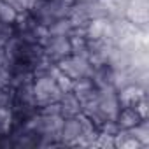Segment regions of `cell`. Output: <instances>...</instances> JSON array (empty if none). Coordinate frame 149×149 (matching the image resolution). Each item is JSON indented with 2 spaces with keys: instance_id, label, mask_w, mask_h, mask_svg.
<instances>
[{
  "instance_id": "cell-9",
  "label": "cell",
  "mask_w": 149,
  "mask_h": 149,
  "mask_svg": "<svg viewBox=\"0 0 149 149\" xmlns=\"http://www.w3.org/2000/svg\"><path fill=\"white\" fill-rule=\"evenodd\" d=\"M128 132L140 142V146L144 147V146H147L149 144V123H147V119H142L140 123H137L135 126H132V128H128Z\"/></svg>"
},
{
  "instance_id": "cell-14",
  "label": "cell",
  "mask_w": 149,
  "mask_h": 149,
  "mask_svg": "<svg viewBox=\"0 0 149 149\" xmlns=\"http://www.w3.org/2000/svg\"><path fill=\"white\" fill-rule=\"evenodd\" d=\"M6 65V56H4V49L0 47V68Z\"/></svg>"
},
{
  "instance_id": "cell-3",
  "label": "cell",
  "mask_w": 149,
  "mask_h": 149,
  "mask_svg": "<svg viewBox=\"0 0 149 149\" xmlns=\"http://www.w3.org/2000/svg\"><path fill=\"white\" fill-rule=\"evenodd\" d=\"M42 49H44V54L53 63L72 54V46H70L68 35H47L42 42Z\"/></svg>"
},
{
  "instance_id": "cell-10",
  "label": "cell",
  "mask_w": 149,
  "mask_h": 149,
  "mask_svg": "<svg viewBox=\"0 0 149 149\" xmlns=\"http://www.w3.org/2000/svg\"><path fill=\"white\" fill-rule=\"evenodd\" d=\"M47 28V35H68L72 30V23L68 21V18H60L54 19Z\"/></svg>"
},
{
  "instance_id": "cell-12",
  "label": "cell",
  "mask_w": 149,
  "mask_h": 149,
  "mask_svg": "<svg viewBox=\"0 0 149 149\" xmlns=\"http://www.w3.org/2000/svg\"><path fill=\"white\" fill-rule=\"evenodd\" d=\"M14 125V116L9 105H0V132L2 135L9 133V130Z\"/></svg>"
},
{
  "instance_id": "cell-13",
  "label": "cell",
  "mask_w": 149,
  "mask_h": 149,
  "mask_svg": "<svg viewBox=\"0 0 149 149\" xmlns=\"http://www.w3.org/2000/svg\"><path fill=\"white\" fill-rule=\"evenodd\" d=\"M13 35H14V25L0 21V47H4Z\"/></svg>"
},
{
  "instance_id": "cell-4",
  "label": "cell",
  "mask_w": 149,
  "mask_h": 149,
  "mask_svg": "<svg viewBox=\"0 0 149 149\" xmlns=\"http://www.w3.org/2000/svg\"><path fill=\"white\" fill-rule=\"evenodd\" d=\"M84 35L88 40H111V18H93L84 26Z\"/></svg>"
},
{
  "instance_id": "cell-11",
  "label": "cell",
  "mask_w": 149,
  "mask_h": 149,
  "mask_svg": "<svg viewBox=\"0 0 149 149\" xmlns=\"http://www.w3.org/2000/svg\"><path fill=\"white\" fill-rule=\"evenodd\" d=\"M18 11L6 0H0V21L2 23H9V25H14L16 19H18Z\"/></svg>"
},
{
  "instance_id": "cell-8",
  "label": "cell",
  "mask_w": 149,
  "mask_h": 149,
  "mask_svg": "<svg viewBox=\"0 0 149 149\" xmlns=\"http://www.w3.org/2000/svg\"><path fill=\"white\" fill-rule=\"evenodd\" d=\"M140 121H142V118H140V114L137 112L135 107H121L119 112H118V116H116V123L123 130H128V128L135 126Z\"/></svg>"
},
{
  "instance_id": "cell-1",
  "label": "cell",
  "mask_w": 149,
  "mask_h": 149,
  "mask_svg": "<svg viewBox=\"0 0 149 149\" xmlns=\"http://www.w3.org/2000/svg\"><path fill=\"white\" fill-rule=\"evenodd\" d=\"M33 97H35V104L37 107L58 102V98L61 97V90L56 84V81L49 76V74H44V76H39L33 79Z\"/></svg>"
},
{
  "instance_id": "cell-5",
  "label": "cell",
  "mask_w": 149,
  "mask_h": 149,
  "mask_svg": "<svg viewBox=\"0 0 149 149\" xmlns=\"http://www.w3.org/2000/svg\"><path fill=\"white\" fill-rule=\"evenodd\" d=\"M81 133H83V128H81L79 116H70V118H65V119H63L61 132H60L61 144L77 146V142H79V139H81Z\"/></svg>"
},
{
  "instance_id": "cell-7",
  "label": "cell",
  "mask_w": 149,
  "mask_h": 149,
  "mask_svg": "<svg viewBox=\"0 0 149 149\" xmlns=\"http://www.w3.org/2000/svg\"><path fill=\"white\" fill-rule=\"evenodd\" d=\"M58 105H60V114L63 118L77 116L81 112V102L72 91H63L61 97L58 98Z\"/></svg>"
},
{
  "instance_id": "cell-2",
  "label": "cell",
  "mask_w": 149,
  "mask_h": 149,
  "mask_svg": "<svg viewBox=\"0 0 149 149\" xmlns=\"http://www.w3.org/2000/svg\"><path fill=\"white\" fill-rule=\"evenodd\" d=\"M56 67L72 81L79 77H86V76L91 77V72H93L91 63L84 56H79V54H68L61 58L60 61H56Z\"/></svg>"
},
{
  "instance_id": "cell-6",
  "label": "cell",
  "mask_w": 149,
  "mask_h": 149,
  "mask_svg": "<svg viewBox=\"0 0 149 149\" xmlns=\"http://www.w3.org/2000/svg\"><path fill=\"white\" fill-rule=\"evenodd\" d=\"M146 91L144 88L137 86V84H126L125 88L118 90V100H119V105L121 107H133L142 97H146Z\"/></svg>"
},
{
  "instance_id": "cell-15",
  "label": "cell",
  "mask_w": 149,
  "mask_h": 149,
  "mask_svg": "<svg viewBox=\"0 0 149 149\" xmlns=\"http://www.w3.org/2000/svg\"><path fill=\"white\" fill-rule=\"evenodd\" d=\"M0 135H2V132H0Z\"/></svg>"
}]
</instances>
